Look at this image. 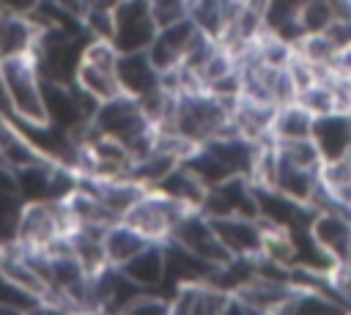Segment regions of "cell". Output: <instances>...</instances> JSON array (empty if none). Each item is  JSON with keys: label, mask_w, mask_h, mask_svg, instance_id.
I'll return each instance as SVG.
<instances>
[{"label": "cell", "mask_w": 351, "mask_h": 315, "mask_svg": "<svg viewBox=\"0 0 351 315\" xmlns=\"http://www.w3.org/2000/svg\"><path fill=\"white\" fill-rule=\"evenodd\" d=\"M307 230L335 266L346 263L348 249H351V214H340V211L313 214Z\"/></svg>", "instance_id": "obj_10"}, {"label": "cell", "mask_w": 351, "mask_h": 315, "mask_svg": "<svg viewBox=\"0 0 351 315\" xmlns=\"http://www.w3.org/2000/svg\"><path fill=\"white\" fill-rule=\"evenodd\" d=\"M197 38H200V33L186 16V19L176 22V25L159 27L145 55H148L151 66L159 71V77H165V74L178 71L184 66V60L189 58V52L197 44Z\"/></svg>", "instance_id": "obj_6"}, {"label": "cell", "mask_w": 351, "mask_h": 315, "mask_svg": "<svg viewBox=\"0 0 351 315\" xmlns=\"http://www.w3.org/2000/svg\"><path fill=\"white\" fill-rule=\"evenodd\" d=\"M310 142L315 145V151H318L324 164L351 156V112L315 118Z\"/></svg>", "instance_id": "obj_12"}, {"label": "cell", "mask_w": 351, "mask_h": 315, "mask_svg": "<svg viewBox=\"0 0 351 315\" xmlns=\"http://www.w3.org/2000/svg\"><path fill=\"white\" fill-rule=\"evenodd\" d=\"M211 227L230 260H255L263 252V225L258 219L228 216L214 219Z\"/></svg>", "instance_id": "obj_9"}, {"label": "cell", "mask_w": 351, "mask_h": 315, "mask_svg": "<svg viewBox=\"0 0 351 315\" xmlns=\"http://www.w3.org/2000/svg\"><path fill=\"white\" fill-rule=\"evenodd\" d=\"M118 271H121V277L126 282H132L143 293H165V257H162V244L145 247L140 255H134Z\"/></svg>", "instance_id": "obj_16"}, {"label": "cell", "mask_w": 351, "mask_h": 315, "mask_svg": "<svg viewBox=\"0 0 351 315\" xmlns=\"http://www.w3.org/2000/svg\"><path fill=\"white\" fill-rule=\"evenodd\" d=\"M313 115L304 112L296 101L285 104L274 112L271 123V145H285V142H304L313 134Z\"/></svg>", "instance_id": "obj_20"}, {"label": "cell", "mask_w": 351, "mask_h": 315, "mask_svg": "<svg viewBox=\"0 0 351 315\" xmlns=\"http://www.w3.org/2000/svg\"><path fill=\"white\" fill-rule=\"evenodd\" d=\"M335 22L332 0H307L299 5V27L302 36H324Z\"/></svg>", "instance_id": "obj_21"}, {"label": "cell", "mask_w": 351, "mask_h": 315, "mask_svg": "<svg viewBox=\"0 0 351 315\" xmlns=\"http://www.w3.org/2000/svg\"><path fill=\"white\" fill-rule=\"evenodd\" d=\"M162 257H165V293L170 296L176 288L181 285H197V282H208L211 274L217 268L206 266L203 260H197L195 255H189L186 249H181L178 244L167 241L162 244Z\"/></svg>", "instance_id": "obj_13"}, {"label": "cell", "mask_w": 351, "mask_h": 315, "mask_svg": "<svg viewBox=\"0 0 351 315\" xmlns=\"http://www.w3.org/2000/svg\"><path fill=\"white\" fill-rule=\"evenodd\" d=\"M255 211H258V222L263 227H274V230H285V233L307 230L310 219H313L307 205H299L274 189H255Z\"/></svg>", "instance_id": "obj_8"}, {"label": "cell", "mask_w": 351, "mask_h": 315, "mask_svg": "<svg viewBox=\"0 0 351 315\" xmlns=\"http://www.w3.org/2000/svg\"><path fill=\"white\" fill-rule=\"evenodd\" d=\"M0 93L8 110V118L19 126H49L44 112L41 77L30 55L0 63Z\"/></svg>", "instance_id": "obj_1"}, {"label": "cell", "mask_w": 351, "mask_h": 315, "mask_svg": "<svg viewBox=\"0 0 351 315\" xmlns=\"http://www.w3.org/2000/svg\"><path fill=\"white\" fill-rule=\"evenodd\" d=\"M0 315H30V312H25L19 307H0Z\"/></svg>", "instance_id": "obj_28"}, {"label": "cell", "mask_w": 351, "mask_h": 315, "mask_svg": "<svg viewBox=\"0 0 351 315\" xmlns=\"http://www.w3.org/2000/svg\"><path fill=\"white\" fill-rule=\"evenodd\" d=\"M151 5V19L159 27H167V25H176L181 19L189 16V3H178V0H148Z\"/></svg>", "instance_id": "obj_24"}, {"label": "cell", "mask_w": 351, "mask_h": 315, "mask_svg": "<svg viewBox=\"0 0 351 315\" xmlns=\"http://www.w3.org/2000/svg\"><path fill=\"white\" fill-rule=\"evenodd\" d=\"M44 162L47 159L33 148V142L22 134V129L8 115H0V164L8 167L11 173H19V170H27Z\"/></svg>", "instance_id": "obj_17"}, {"label": "cell", "mask_w": 351, "mask_h": 315, "mask_svg": "<svg viewBox=\"0 0 351 315\" xmlns=\"http://www.w3.org/2000/svg\"><path fill=\"white\" fill-rule=\"evenodd\" d=\"M0 307H19V310H25V312H33L38 304H36L33 299H27L22 290H16V288L0 274Z\"/></svg>", "instance_id": "obj_25"}, {"label": "cell", "mask_w": 351, "mask_h": 315, "mask_svg": "<svg viewBox=\"0 0 351 315\" xmlns=\"http://www.w3.org/2000/svg\"><path fill=\"white\" fill-rule=\"evenodd\" d=\"M22 211H25V200L16 192L0 194V249H8L16 244Z\"/></svg>", "instance_id": "obj_22"}, {"label": "cell", "mask_w": 351, "mask_h": 315, "mask_svg": "<svg viewBox=\"0 0 351 315\" xmlns=\"http://www.w3.org/2000/svg\"><path fill=\"white\" fill-rule=\"evenodd\" d=\"M228 299L211 282L181 285L170 293V315H222Z\"/></svg>", "instance_id": "obj_15"}, {"label": "cell", "mask_w": 351, "mask_h": 315, "mask_svg": "<svg viewBox=\"0 0 351 315\" xmlns=\"http://www.w3.org/2000/svg\"><path fill=\"white\" fill-rule=\"evenodd\" d=\"M145 247H151V244L143 236H137L132 227H126L123 222H115L101 236V249H104V260L110 268H121L134 255H140Z\"/></svg>", "instance_id": "obj_19"}, {"label": "cell", "mask_w": 351, "mask_h": 315, "mask_svg": "<svg viewBox=\"0 0 351 315\" xmlns=\"http://www.w3.org/2000/svg\"><path fill=\"white\" fill-rule=\"evenodd\" d=\"M77 230L66 200H49V203H25L16 244L27 255H44L55 244L66 241Z\"/></svg>", "instance_id": "obj_2"}, {"label": "cell", "mask_w": 351, "mask_h": 315, "mask_svg": "<svg viewBox=\"0 0 351 315\" xmlns=\"http://www.w3.org/2000/svg\"><path fill=\"white\" fill-rule=\"evenodd\" d=\"M170 241L178 244L181 249H186L189 255H195L197 260H203V263L211 266V268H219V266H225V263L230 260L228 252L222 249V244H219V238H217L211 222H208L200 211H186V214L178 219V225H176V230H173V236H170Z\"/></svg>", "instance_id": "obj_7"}, {"label": "cell", "mask_w": 351, "mask_h": 315, "mask_svg": "<svg viewBox=\"0 0 351 315\" xmlns=\"http://www.w3.org/2000/svg\"><path fill=\"white\" fill-rule=\"evenodd\" d=\"M154 36H156V25L151 19L148 0H121V3H112L110 47L118 55L148 52Z\"/></svg>", "instance_id": "obj_5"}, {"label": "cell", "mask_w": 351, "mask_h": 315, "mask_svg": "<svg viewBox=\"0 0 351 315\" xmlns=\"http://www.w3.org/2000/svg\"><path fill=\"white\" fill-rule=\"evenodd\" d=\"M186 214V208H181L178 203L167 200L165 194L148 189L123 216L121 222L126 227H132L137 236H143L148 244H167L178 219Z\"/></svg>", "instance_id": "obj_4"}, {"label": "cell", "mask_w": 351, "mask_h": 315, "mask_svg": "<svg viewBox=\"0 0 351 315\" xmlns=\"http://www.w3.org/2000/svg\"><path fill=\"white\" fill-rule=\"evenodd\" d=\"M112 315H170L167 293H137L126 304H121Z\"/></svg>", "instance_id": "obj_23"}, {"label": "cell", "mask_w": 351, "mask_h": 315, "mask_svg": "<svg viewBox=\"0 0 351 315\" xmlns=\"http://www.w3.org/2000/svg\"><path fill=\"white\" fill-rule=\"evenodd\" d=\"M115 77H118L121 96L134 99V101H143V99L154 96L162 88V77L151 66L145 52H140V55H118Z\"/></svg>", "instance_id": "obj_11"}, {"label": "cell", "mask_w": 351, "mask_h": 315, "mask_svg": "<svg viewBox=\"0 0 351 315\" xmlns=\"http://www.w3.org/2000/svg\"><path fill=\"white\" fill-rule=\"evenodd\" d=\"M115 63H118V52L107 41H88L74 74V88L82 90L96 104L118 99L121 88L115 77Z\"/></svg>", "instance_id": "obj_3"}, {"label": "cell", "mask_w": 351, "mask_h": 315, "mask_svg": "<svg viewBox=\"0 0 351 315\" xmlns=\"http://www.w3.org/2000/svg\"><path fill=\"white\" fill-rule=\"evenodd\" d=\"M274 315H348V312L332 293L291 288V293L274 310Z\"/></svg>", "instance_id": "obj_18"}, {"label": "cell", "mask_w": 351, "mask_h": 315, "mask_svg": "<svg viewBox=\"0 0 351 315\" xmlns=\"http://www.w3.org/2000/svg\"><path fill=\"white\" fill-rule=\"evenodd\" d=\"M222 315H258V312H252L247 304H241L236 296H230L228 304H225V310H222Z\"/></svg>", "instance_id": "obj_26"}, {"label": "cell", "mask_w": 351, "mask_h": 315, "mask_svg": "<svg viewBox=\"0 0 351 315\" xmlns=\"http://www.w3.org/2000/svg\"><path fill=\"white\" fill-rule=\"evenodd\" d=\"M36 36H38V27L27 14L0 5V63L30 55Z\"/></svg>", "instance_id": "obj_14"}, {"label": "cell", "mask_w": 351, "mask_h": 315, "mask_svg": "<svg viewBox=\"0 0 351 315\" xmlns=\"http://www.w3.org/2000/svg\"><path fill=\"white\" fill-rule=\"evenodd\" d=\"M8 192H16V178L8 167L0 164V194H8Z\"/></svg>", "instance_id": "obj_27"}]
</instances>
